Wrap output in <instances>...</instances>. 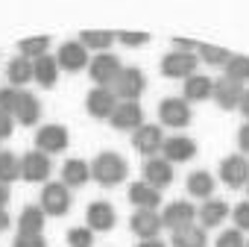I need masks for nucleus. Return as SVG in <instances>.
<instances>
[{
  "label": "nucleus",
  "instance_id": "obj_36",
  "mask_svg": "<svg viewBox=\"0 0 249 247\" xmlns=\"http://www.w3.org/2000/svg\"><path fill=\"white\" fill-rule=\"evenodd\" d=\"M114 39H117L120 44H126V47H141V44L150 41V33H129V30H120Z\"/></svg>",
  "mask_w": 249,
  "mask_h": 247
},
{
  "label": "nucleus",
  "instance_id": "obj_42",
  "mask_svg": "<svg viewBox=\"0 0 249 247\" xmlns=\"http://www.w3.org/2000/svg\"><path fill=\"white\" fill-rule=\"evenodd\" d=\"M237 144H240V153H249V121L237 130Z\"/></svg>",
  "mask_w": 249,
  "mask_h": 247
},
{
  "label": "nucleus",
  "instance_id": "obj_37",
  "mask_svg": "<svg viewBox=\"0 0 249 247\" xmlns=\"http://www.w3.org/2000/svg\"><path fill=\"white\" fill-rule=\"evenodd\" d=\"M231 218H234V229L246 232V229H249V200L237 203V206L231 209Z\"/></svg>",
  "mask_w": 249,
  "mask_h": 247
},
{
  "label": "nucleus",
  "instance_id": "obj_31",
  "mask_svg": "<svg viewBox=\"0 0 249 247\" xmlns=\"http://www.w3.org/2000/svg\"><path fill=\"white\" fill-rule=\"evenodd\" d=\"M6 77H9L12 85H27L33 80V62L24 59V56H15L9 62V68H6Z\"/></svg>",
  "mask_w": 249,
  "mask_h": 247
},
{
  "label": "nucleus",
  "instance_id": "obj_12",
  "mask_svg": "<svg viewBox=\"0 0 249 247\" xmlns=\"http://www.w3.org/2000/svg\"><path fill=\"white\" fill-rule=\"evenodd\" d=\"M220 180L229 185V188H243L249 183V162L246 156H226L220 162Z\"/></svg>",
  "mask_w": 249,
  "mask_h": 247
},
{
  "label": "nucleus",
  "instance_id": "obj_26",
  "mask_svg": "<svg viewBox=\"0 0 249 247\" xmlns=\"http://www.w3.org/2000/svg\"><path fill=\"white\" fill-rule=\"evenodd\" d=\"M44 212L38 209V206H27L24 212H21V221H18V232H24V235H41V229H44Z\"/></svg>",
  "mask_w": 249,
  "mask_h": 247
},
{
  "label": "nucleus",
  "instance_id": "obj_27",
  "mask_svg": "<svg viewBox=\"0 0 249 247\" xmlns=\"http://www.w3.org/2000/svg\"><path fill=\"white\" fill-rule=\"evenodd\" d=\"M79 44L88 50H100V53H106L111 44H114V33L111 30H85L82 36H79Z\"/></svg>",
  "mask_w": 249,
  "mask_h": 247
},
{
  "label": "nucleus",
  "instance_id": "obj_48",
  "mask_svg": "<svg viewBox=\"0 0 249 247\" xmlns=\"http://www.w3.org/2000/svg\"><path fill=\"white\" fill-rule=\"evenodd\" d=\"M246 191H249V183H246Z\"/></svg>",
  "mask_w": 249,
  "mask_h": 247
},
{
  "label": "nucleus",
  "instance_id": "obj_14",
  "mask_svg": "<svg viewBox=\"0 0 249 247\" xmlns=\"http://www.w3.org/2000/svg\"><path fill=\"white\" fill-rule=\"evenodd\" d=\"M211 97H214V103L220 106V109H237V103H240V97H243V85L240 82H234V80H229V77H220V80H214V88H211Z\"/></svg>",
  "mask_w": 249,
  "mask_h": 247
},
{
  "label": "nucleus",
  "instance_id": "obj_4",
  "mask_svg": "<svg viewBox=\"0 0 249 247\" xmlns=\"http://www.w3.org/2000/svg\"><path fill=\"white\" fill-rule=\"evenodd\" d=\"M196 65H199V59H196V53H179V50H170L167 56H161V74L164 77H170V80H188V77H194L196 74Z\"/></svg>",
  "mask_w": 249,
  "mask_h": 247
},
{
  "label": "nucleus",
  "instance_id": "obj_46",
  "mask_svg": "<svg viewBox=\"0 0 249 247\" xmlns=\"http://www.w3.org/2000/svg\"><path fill=\"white\" fill-rule=\"evenodd\" d=\"M6 203H9V185L0 183V209H6Z\"/></svg>",
  "mask_w": 249,
  "mask_h": 247
},
{
  "label": "nucleus",
  "instance_id": "obj_28",
  "mask_svg": "<svg viewBox=\"0 0 249 247\" xmlns=\"http://www.w3.org/2000/svg\"><path fill=\"white\" fill-rule=\"evenodd\" d=\"M188 191H191L194 197L211 200V194H214V177H211L208 171H194V174L188 177Z\"/></svg>",
  "mask_w": 249,
  "mask_h": 247
},
{
  "label": "nucleus",
  "instance_id": "obj_18",
  "mask_svg": "<svg viewBox=\"0 0 249 247\" xmlns=\"http://www.w3.org/2000/svg\"><path fill=\"white\" fill-rule=\"evenodd\" d=\"M85 221H88V229H94V232H106V229H111V226H114L117 212H114V206H111V203L97 200V203H91V206H88Z\"/></svg>",
  "mask_w": 249,
  "mask_h": 247
},
{
  "label": "nucleus",
  "instance_id": "obj_39",
  "mask_svg": "<svg viewBox=\"0 0 249 247\" xmlns=\"http://www.w3.org/2000/svg\"><path fill=\"white\" fill-rule=\"evenodd\" d=\"M15 103H18V91L15 88H0V112L12 115L15 112Z\"/></svg>",
  "mask_w": 249,
  "mask_h": 247
},
{
  "label": "nucleus",
  "instance_id": "obj_6",
  "mask_svg": "<svg viewBox=\"0 0 249 247\" xmlns=\"http://www.w3.org/2000/svg\"><path fill=\"white\" fill-rule=\"evenodd\" d=\"M71 136L62 124H44V127L36 133V150L44 153V156H53V153H62L68 147Z\"/></svg>",
  "mask_w": 249,
  "mask_h": 247
},
{
  "label": "nucleus",
  "instance_id": "obj_38",
  "mask_svg": "<svg viewBox=\"0 0 249 247\" xmlns=\"http://www.w3.org/2000/svg\"><path fill=\"white\" fill-rule=\"evenodd\" d=\"M217 247H246V238L240 229H226V232H220Z\"/></svg>",
  "mask_w": 249,
  "mask_h": 247
},
{
  "label": "nucleus",
  "instance_id": "obj_21",
  "mask_svg": "<svg viewBox=\"0 0 249 247\" xmlns=\"http://www.w3.org/2000/svg\"><path fill=\"white\" fill-rule=\"evenodd\" d=\"M129 226H132V232H135L141 241L159 238V232H161V218H159V212H135L132 221H129Z\"/></svg>",
  "mask_w": 249,
  "mask_h": 247
},
{
  "label": "nucleus",
  "instance_id": "obj_47",
  "mask_svg": "<svg viewBox=\"0 0 249 247\" xmlns=\"http://www.w3.org/2000/svg\"><path fill=\"white\" fill-rule=\"evenodd\" d=\"M138 247H167V244H164L161 238H147V241H141Z\"/></svg>",
  "mask_w": 249,
  "mask_h": 247
},
{
  "label": "nucleus",
  "instance_id": "obj_9",
  "mask_svg": "<svg viewBox=\"0 0 249 247\" xmlns=\"http://www.w3.org/2000/svg\"><path fill=\"white\" fill-rule=\"evenodd\" d=\"M108 121H111V127H114V130L135 133V130L141 127V124H144V109H141V103H132V100L117 103Z\"/></svg>",
  "mask_w": 249,
  "mask_h": 247
},
{
  "label": "nucleus",
  "instance_id": "obj_29",
  "mask_svg": "<svg viewBox=\"0 0 249 247\" xmlns=\"http://www.w3.org/2000/svg\"><path fill=\"white\" fill-rule=\"evenodd\" d=\"M173 247H205V229L191 224L173 232Z\"/></svg>",
  "mask_w": 249,
  "mask_h": 247
},
{
  "label": "nucleus",
  "instance_id": "obj_30",
  "mask_svg": "<svg viewBox=\"0 0 249 247\" xmlns=\"http://www.w3.org/2000/svg\"><path fill=\"white\" fill-rule=\"evenodd\" d=\"M47 47H50V39H47V36H33V39H24V41L18 44V56L36 62V59L47 56Z\"/></svg>",
  "mask_w": 249,
  "mask_h": 247
},
{
  "label": "nucleus",
  "instance_id": "obj_44",
  "mask_svg": "<svg viewBox=\"0 0 249 247\" xmlns=\"http://www.w3.org/2000/svg\"><path fill=\"white\" fill-rule=\"evenodd\" d=\"M237 109L243 112V118L249 121V88H243V97H240V103H237Z\"/></svg>",
  "mask_w": 249,
  "mask_h": 247
},
{
  "label": "nucleus",
  "instance_id": "obj_1",
  "mask_svg": "<svg viewBox=\"0 0 249 247\" xmlns=\"http://www.w3.org/2000/svg\"><path fill=\"white\" fill-rule=\"evenodd\" d=\"M91 177L100 183V185H117V183H123L126 180V174H129V165H126V159H123L120 153H111V150H106V153H100L94 162H91Z\"/></svg>",
  "mask_w": 249,
  "mask_h": 247
},
{
  "label": "nucleus",
  "instance_id": "obj_49",
  "mask_svg": "<svg viewBox=\"0 0 249 247\" xmlns=\"http://www.w3.org/2000/svg\"><path fill=\"white\" fill-rule=\"evenodd\" d=\"M246 247H249V241H246Z\"/></svg>",
  "mask_w": 249,
  "mask_h": 247
},
{
  "label": "nucleus",
  "instance_id": "obj_34",
  "mask_svg": "<svg viewBox=\"0 0 249 247\" xmlns=\"http://www.w3.org/2000/svg\"><path fill=\"white\" fill-rule=\"evenodd\" d=\"M199 56L196 59H202V62H208V65H226L229 59H231V53L226 50V47H217V44H205V41H199Z\"/></svg>",
  "mask_w": 249,
  "mask_h": 247
},
{
  "label": "nucleus",
  "instance_id": "obj_19",
  "mask_svg": "<svg viewBox=\"0 0 249 247\" xmlns=\"http://www.w3.org/2000/svg\"><path fill=\"white\" fill-rule=\"evenodd\" d=\"M129 200L138 206V212H156L161 206V191L147 183H135L129 185Z\"/></svg>",
  "mask_w": 249,
  "mask_h": 247
},
{
  "label": "nucleus",
  "instance_id": "obj_15",
  "mask_svg": "<svg viewBox=\"0 0 249 247\" xmlns=\"http://www.w3.org/2000/svg\"><path fill=\"white\" fill-rule=\"evenodd\" d=\"M114 106H117V97H114L111 88H100V85H94V88L88 91V97H85V109H88L91 118H111Z\"/></svg>",
  "mask_w": 249,
  "mask_h": 247
},
{
  "label": "nucleus",
  "instance_id": "obj_10",
  "mask_svg": "<svg viewBox=\"0 0 249 247\" xmlns=\"http://www.w3.org/2000/svg\"><path fill=\"white\" fill-rule=\"evenodd\" d=\"M159 218H161V226H167V229L176 232V229L191 226L196 221V206H191L188 200H173V203H167V209Z\"/></svg>",
  "mask_w": 249,
  "mask_h": 247
},
{
  "label": "nucleus",
  "instance_id": "obj_3",
  "mask_svg": "<svg viewBox=\"0 0 249 247\" xmlns=\"http://www.w3.org/2000/svg\"><path fill=\"white\" fill-rule=\"evenodd\" d=\"M71 188L68 185H62V183H47L44 188H41V212L44 215H50V218H62V215H68L71 212Z\"/></svg>",
  "mask_w": 249,
  "mask_h": 247
},
{
  "label": "nucleus",
  "instance_id": "obj_33",
  "mask_svg": "<svg viewBox=\"0 0 249 247\" xmlns=\"http://www.w3.org/2000/svg\"><path fill=\"white\" fill-rule=\"evenodd\" d=\"M223 68H226V77H229V80H234V82H240V85L249 82V56H231Z\"/></svg>",
  "mask_w": 249,
  "mask_h": 247
},
{
  "label": "nucleus",
  "instance_id": "obj_8",
  "mask_svg": "<svg viewBox=\"0 0 249 247\" xmlns=\"http://www.w3.org/2000/svg\"><path fill=\"white\" fill-rule=\"evenodd\" d=\"M161 144H164V133H161V127H156V124H141V127L132 133V147L147 159H153L161 150Z\"/></svg>",
  "mask_w": 249,
  "mask_h": 247
},
{
  "label": "nucleus",
  "instance_id": "obj_7",
  "mask_svg": "<svg viewBox=\"0 0 249 247\" xmlns=\"http://www.w3.org/2000/svg\"><path fill=\"white\" fill-rule=\"evenodd\" d=\"M159 118H161L164 127L182 130L191 124V103H185L182 97H164L159 103Z\"/></svg>",
  "mask_w": 249,
  "mask_h": 247
},
{
  "label": "nucleus",
  "instance_id": "obj_24",
  "mask_svg": "<svg viewBox=\"0 0 249 247\" xmlns=\"http://www.w3.org/2000/svg\"><path fill=\"white\" fill-rule=\"evenodd\" d=\"M33 80H36L38 85H44V88H53L56 80H59V65H56V59H53V56L36 59V62H33Z\"/></svg>",
  "mask_w": 249,
  "mask_h": 247
},
{
  "label": "nucleus",
  "instance_id": "obj_43",
  "mask_svg": "<svg viewBox=\"0 0 249 247\" xmlns=\"http://www.w3.org/2000/svg\"><path fill=\"white\" fill-rule=\"evenodd\" d=\"M173 44H176L179 53H194L199 47V41H191V39H173Z\"/></svg>",
  "mask_w": 249,
  "mask_h": 247
},
{
  "label": "nucleus",
  "instance_id": "obj_13",
  "mask_svg": "<svg viewBox=\"0 0 249 247\" xmlns=\"http://www.w3.org/2000/svg\"><path fill=\"white\" fill-rule=\"evenodd\" d=\"M50 171H53L50 156H44V153H38V150H30V153L21 156V177H24L27 183H44V180L50 177Z\"/></svg>",
  "mask_w": 249,
  "mask_h": 247
},
{
  "label": "nucleus",
  "instance_id": "obj_20",
  "mask_svg": "<svg viewBox=\"0 0 249 247\" xmlns=\"http://www.w3.org/2000/svg\"><path fill=\"white\" fill-rule=\"evenodd\" d=\"M24 127H33L38 124V115H41V100L30 91H18V103H15V112H12Z\"/></svg>",
  "mask_w": 249,
  "mask_h": 247
},
{
  "label": "nucleus",
  "instance_id": "obj_25",
  "mask_svg": "<svg viewBox=\"0 0 249 247\" xmlns=\"http://www.w3.org/2000/svg\"><path fill=\"white\" fill-rule=\"evenodd\" d=\"M91 180V171H88V162L82 159H68L62 165V185L73 188V185H85Z\"/></svg>",
  "mask_w": 249,
  "mask_h": 247
},
{
  "label": "nucleus",
  "instance_id": "obj_32",
  "mask_svg": "<svg viewBox=\"0 0 249 247\" xmlns=\"http://www.w3.org/2000/svg\"><path fill=\"white\" fill-rule=\"evenodd\" d=\"M18 177H21V159H18L15 153L3 150V153H0V183L9 185V183H15Z\"/></svg>",
  "mask_w": 249,
  "mask_h": 247
},
{
  "label": "nucleus",
  "instance_id": "obj_41",
  "mask_svg": "<svg viewBox=\"0 0 249 247\" xmlns=\"http://www.w3.org/2000/svg\"><path fill=\"white\" fill-rule=\"evenodd\" d=\"M12 130H15V121H12V115L0 112V139H9V136H12Z\"/></svg>",
  "mask_w": 249,
  "mask_h": 247
},
{
  "label": "nucleus",
  "instance_id": "obj_45",
  "mask_svg": "<svg viewBox=\"0 0 249 247\" xmlns=\"http://www.w3.org/2000/svg\"><path fill=\"white\" fill-rule=\"evenodd\" d=\"M9 224H12L9 212H6V209H0V232H6V229H9Z\"/></svg>",
  "mask_w": 249,
  "mask_h": 247
},
{
  "label": "nucleus",
  "instance_id": "obj_11",
  "mask_svg": "<svg viewBox=\"0 0 249 247\" xmlns=\"http://www.w3.org/2000/svg\"><path fill=\"white\" fill-rule=\"evenodd\" d=\"M53 59H56L59 71H68V74H76V71L88 68V50L79 41H65Z\"/></svg>",
  "mask_w": 249,
  "mask_h": 247
},
{
  "label": "nucleus",
  "instance_id": "obj_2",
  "mask_svg": "<svg viewBox=\"0 0 249 247\" xmlns=\"http://www.w3.org/2000/svg\"><path fill=\"white\" fill-rule=\"evenodd\" d=\"M144 88H147V77L138 68H120L117 80L111 82L114 97H123V103H126V100L138 103V97L144 94Z\"/></svg>",
  "mask_w": 249,
  "mask_h": 247
},
{
  "label": "nucleus",
  "instance_id": "obj_16",
  "mask_svg": "<svg viewBox=\"0 0 249 247\" xmlns=\"http://www.w3.org/2000/svg\"><path fill=\"white\" fill-rule=\"evenodd\" d=\"M144 183L153 185V188H167L173 183V165L164 159V156H153L144 162Z\"/></svg>",
  "mask_w": 249,
  "mask_h": 247
},
{
  "label": "nucleus",
  "instance_id": "obj_23",
  "mask_svg": "<svg viewBox=\"0 0 249 247\" xmlns=\"http://www.w3.org/2000/svg\"><path fill=\"white\" fill-rule=\"evenodd\" d=\"M196 218H199L202 229H208V226H220V224L229 218V203H226V200H205V206L196 209Z\"/></svg>",
  "mask_w": 249,
  "mask_h": 247
},
{
  "label": "nucleus",
  "instance_id": "obj_22",
  "mask_svg": "<svg viewBox=\"0 0 249 247\" xmlns=\"http://www.w3.org/2000/svg\"><path fill=\"white\" fill-rule=\"evenodd\" d=\"M211 88H214V80L205 77V74H194L185 80V103H199V100H208L211 97Z\"/></svg>",
  "mask_w": 249,
  "mask_h": 247
},
{
  "label": "nucleus",
  "instance_id": "obj_35",
  "mask_svg": "<svg viewBox=\"0 0 249 247\" xmlns=\"http://www.w3.org/2000/svg\"><path fill=\"white\" fill-rule=\"evenodd\" d=\"M68 244H71V247H91V244H94V232H91L88 226H73V229L68 232Z\"/></svg>",
  "mask_w": 249,
  "mask_h": 247
},
{
  "label": "nucleus",
  "instance_id": "obj_5",
  "mask_svg": "<svg viewBox=\"0 0 249 247\" xmlns=\"http://www.w3.org/2000/svg\"><path fill=\"white\" fill-rule=\"evenodd\" d=\"M120 59L114 56V53H97L91 62H88V74H91V80L100 85V88H111V82L117 80V74H120Z\"/></svg>",
  "mask_w": 249,
  "mask_h": 247
},
{
  "label": "nucleus",
  "instance_id": "obj_17",
  "mask_svg": "<svg viewBox=\"0 0 249 247\" xmlns=\"http://www.w3.org/2000/svg\"><path fill=\"white\" fill-rule=\"evenodd\" d=\"M161 153H164V159L170 165L173 162H191L196 156V142L188 139V136H170V139H164Z\"/></svg>",
  "mask_w": 249,
  "mask_h": 247
},
{
  "label": "nucleus",
  "instance_id": "obj_40",
  "mask_svg": "<svg viewBox=\"0 0 249 247\" xmlns=\"http://www.w3.org/2000/svg\"><path fill=\"white\" fill-rule=\"evenodd\" d=\"M12 247H47V238L44 235H24V232H18Z\"/></svg>",
  "mask_w": 249,
  "mask_h": 247
}]
</instances>
